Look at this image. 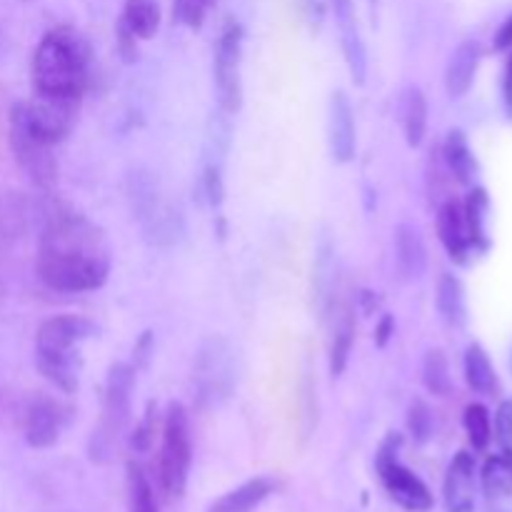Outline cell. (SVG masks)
I'll return each mask as SVG.
<instances>
[{
    "label": "cell",
    "instance_id": "1",
    "mask_svg": "<svg viewBox=\"0 0 512 512\" xmlns=\"http://www.w3.org/2000/svg\"><path fill=\"white\" fill-rule=\"evenodd\" d=\"M35 273L55 293L103 288L110 275V248L103 230L83 215H50L40 233Z\"/></svg>",
    "mask_w": 512,
    "mask_h": 512
},
{
    "label": "cell",
    "instance_id": "2",
    "mask_svg": "<svg viewBox=\"0 0 512 512\" xmlns=\"http://www.w3.org/2000/svg\"><path fill=\"white\" fill-rule=\"evenodd\" d=\"M93 50L70 25H58L40 38L33 53L35 93L55 98H80L88 88Z\"/></svg>",
    "mask_w": 512,
    "mask_h": 512
},
{
    "label": "cell",
    "instance_id": "3",
    "mask_svg": "<svg viewBox=\"0 0 512 512\" xmlns=\"http://www.w3.org/2000/svg\"><path fill=\"white\" fill-rule=\"evenodd\" d=\"M95 333V325L80 315H55L35 335V365L40 375L63 393H75L80 378V345Z\"/></svg>",
    "mask_w": 512,
    "mask_h": 512
},
{
    "label": "cell",
    "instance_id": "4",
    "mask_svg": "<svg viewBox=\"0 0 512 512\" xmlns=\"http://www.w3.org/2000/svg\"><path fill=\"white\" fill-rule=\"evenodd\" d=\"M133 390H135V368L128 363H113L105 380L103 413H100L98 428L90 435L88 453L93 463H108L118 450L125 430L133 415Z\"/></svg>",
    "mask_w": 512,
    "mask_h": 512
},
{
    "label": "cell",
    "instance_id": "5",
    "mask_svg": "<svg viewBox=\"0 0 512 512\" xmlns=\"http://www.w3.org/2000/svg\"><path fill=\"white\" fill-rule=\"evenodd\" d=\"M193 463V443H190L188 410L180 403H170L163 420V440H160L158 478L165 498L180 500L190 478Z\"/></svg>",
    "mask_w": 512,
    "mask_h": 512
},
{
    "label": "cell",
    "instance_id": "6",
    "mask_svg": "<svg viewBox=\"0 0 512 512\" xmlns=\"http://www.w3.org/2000/svg\"><path fill=\"white\" fill-rule=\"evenodd\" d=\"M78 105L80 98H55V95L35 93L33 100L13 105L10 125L28 133L38 143L55 148L73 130Z\"/></svg>",
    "mask_w": 512,
    "mask_h": 512
},
{
    "label": "cell",
    "instance_id": "7",
    "mask_svg": "<svg viewBox=\"0 0 512 512\" xmlns=\"http://www.w3.org/2000/svg\"><path fill=\"white\" fill-rule=\"evenodd\" d=\"M400 435H388L375 455V470L383 483L385 493L408 512H428L433 508V493L428 485L418 478L410 468H405L400 460Z\"/></svg>",
    "mask_w": 512,
    "mask_h": 512
},
{
    "label": "cell",
    "instance_id": "8",
    "mask_svg": "<svg viewBox=\"0 0 512 512\" xmlns=\"http://www.w3.org/2000/svg\"><path fill=\"white\" fill-rule=\"evenodd\" d=\"M243 25L228 20L215 45V90L220 110L235 115L243 108Z\"/></svg>",
    "mask_w": 512,
    "mask_h": 512
},
{
    "label": "cell",
    "instance_id": "9",
    "mask_svg": "<svg viewBox=\"0 0 512 512\" xmlns=\"http://www.w3.org/2000/svg\"><path fill=\"white\" fill-rule=\"evenodd\" d=\"M193 380L203 403L218 405L230 398L235 388V363L228 340L208 338L200 345Z\"/></svg>",
    "mask_w": 512,
    "mask_h": 512
},
{
    "label": "cell",
    "instance_id": "10",
    "mask_svg": "<svg viewBox=\"0 0 512 512\" xmlns=\"http://www.w3.org/2000/svg\"><path fill=\"white\" fill-rule=\"evenodd\" d=\"M70 410L48 395H38L28 403L23 418V433L30 448H50L60 440L65 425H68Z\"/></svg>",
    "mask_w": 512,
    "mask_h": 512
},
{
    "label": "cell",
    "instance_id": "11",
    "mask_svg": "<svg viewBox=\"0 0 512 512\" xmlns=\"http://www.w3.org/2000/svg\"><path fill=\"white\" fill-rule=\"evenodd\" d=\"M10 148H13L15 160H18V165L23 168V173L28 175L38 188H53L55 178H58V163H55L53 158V148L33 140L28 133L15 128V125H10Z\"/></svg>",
    "mask_w": 512,
    "mask_h": 512
},
{
    "label": "cell",
    "instance_id": "12",
    "mask_svg": "<svg viewBox=\"0 0 512 512\" xmlns=\"http://www.w3.org/2000/svg\"><path fill=\"white\" fill-rule=\"evenodd\" d=\"M160 28V8L155 0H125L123 13L118 20L120 50L128 60H133L135 43L150 40Z\"/></svg>",
    "mask_w": 512,
    "mask_h": 512
},
{
    "label": "cell",
    "instance_id": "13",
    "mask_svg": "<svg viewBox=\"0 0 512 512\" xmlns=\"http://www.w3.org/2000/svg\"><path fill=\"white\" fill-rule=\"evenodd\" d=\"M328 138L330 153L338 163H350L355 160L358 150V133H355V113L348 95L343 90H335L330 98V118H328Z\"/></svg>",
    "mask_w": 512,
    "mask_h": 512
},
{
    "label": "cell",
    "instance_id": "14",
    "mask_svg": "<svg viewBox=\"0 0 512 512\" xmlns=\"http://www.w3.org/2000/svg\"><path fill=\"white\" fill-rule=\"evenodd\" d=\"M330 5H333L335 20H338L340 45H343L345 63H348L355 83L363 85L365 73H368V55H365V43L363 38H360L358 20H355L353 0H330Z\"/></svg>",
    "mask_w": 512,
    "mask_h": 512
},
{
    "label": "cell",
    "instance_id": "15",
    "mask_svg": "<svg viewBox=\"0 0 512 512\" xmlns=\"http://www.w3.org/2000/svg\"><path fill=\"white\" fill-rule=\"evenodd\" d=\"M443 500L448 512L475 510V460L470 453H458L445 473Z\"/></svg>",
    "mask_w": 512,
    "mask_h": 512
},
{
    "label": "cell",
    "instance_id": "16",
    "mask_svg": "<svg viewBox=\"0 0 512 512\" xmlns=\"http://www.w3.org/2000/svg\"><path fill=\"white\" fill-rule=\"evenodd\" d=\"M438 235L440 243L445 245L450 258L455 263H465L468 260L470 248V235H468V225H465V215H463V205H458L455 200H448V203L440 205L438 210Z\"/></svg>",
    "mask_w": 512,
    "mask_h": 512
},
{
    "label": "cell",
    "instance_id": "17",
    "mask_svg": "<svg viewBox=\"0 0 512 512\" xmlns=\"http://www.w3.org/2000/svg\"><path fill=\"white\" fill-rule=\"evenodd\" d=\"M428 265V250H425L420 230L403 223L395 228V268L403 280H418Z\"/></svg>",
    "mask_w": 512,
    "mask_h": 512
},
{
    "label": "cell",
    "instance_id": "18",
    "mask_svg": "<svg viewBox=\"0 0 512 512\" xmlns=\"http://www.w3.org/2000/svg\"><path fill=\"white\" fill-rule=\"evenodd\" d=\"M480 45L475 40H463L458 48L453 50L448 60V68H445V88L453 98H463L465 93L473 85L475 73H478L480 65Z\"/></svg>",
    "mask_w": 512,
    "mask_h": 512
},
{
    "label": "cell",
    "instance_id": "19",
    "mask_svg": "<svg viewBox=\"0 0 512 512\" xmlns=\"http://www.w3.org/2000/svg\"><path fill=\"white\" fill-rule=\"evenodd\" d=\"M275 493V483L270 478H253L243 483L240 488L230 490L223 498L213 503L210 512H253L258 510L270 495Z\"/></svg>",
    "mask_w": 512,
    "mask_h": 512
},
{
    "label": "cell",
    "instance_id": "20",
    "mask_svg": "<svg viewBox=\"0 0 512 512\" xmlns=\"http://www.w3.org/2000/svg\"><path fill=\"white\" fill-rule=\"evenodd\" d=\"M400 123H403V133L410 148H420L425 140V130H428V100L420 88H408L403 93Z\"/></svg>",
    "mask_w": 512,
    "mask_h": 512
},
{
    "label": "cell",
    "instance_id": "21",
    "mask_svg": "<svg viewBox=\"0 0 512 512\" xmlns=\"http://www.w3.org/2000/svg\"><path fill=\"white\" fill-rule=\"evenodd\" d=\"M30 205L20 195H0V250L10 248L28 230Z\"/></svg>",
    "mask_w": 512,
    "mask_h": 512
},
{
    "label": "cell",
    "instance_id": "22",
    "mask_svg": "<svg viewBox=\"0 0 512 512\" xmlns=\"http://www.w3.org/2000/svg\"><path fill=\"white\" fill-rule=\"evenodd\" d=\"M445 163H448L455 180L463 185L473 183L475 175H478V160H475L463 130H450L448 133V140H445Z\"/></svg>",
    "mask_w": 512,
    "mask_h": 512
},
{
    "label": "cell",
    "instance_id": "23",
    "mask_svg": "<svg viewBox=\"0 0 512 512\" xmlns=\"http://www.w3.org/2000/svg\"><path fill=\"white\" fill-rule=\"evenodd\" d=\"M435 303H438V313L445 323L453 325V328L465 323V290L453 273L440 275Z\"/></svg>",
    "mask_w": 512,
    "mask_h": 512
},
{
    "label": "cell",
    "instance_id": "24",
    "mask_svg": "<svg viewBox=\"0 0 512 512\" xmlns=\"http://www.w3.org/2000/svg\"><path fill=\"white\" fill-rule=\"evenodd\" d=\"M465 378H468L470 388L480 395H493L498 390V375H495L488 353L480 345H470L465 353Z\"/></svg>",
    "mask_w": 512,
    "mask_h": 512
},
{
    "label": "cell",
    "instance_id": "25",
    "mask_svg": "<svg viewBox=\"0 0 512 512\" xmlns=\"http://www.w3.org/2000/svg\"><path fill=\"white\" fill-rule=\"evenodd\" d=\"M355 340V318L353 310L343 308L338 315V323L333 330V348H330V373L343 375V370L348 368L350 350H353Z\"/></svg>",
    "mask_w": 512,
    "mask_h": 512
},
{
    "label": "cell",
    "instance_id": "26",
    "mask_svg": "<svg viewBox=\"0 0 512 512\" xmlns=\"http://www.w3.org/2000/svg\"><path fill=\"white\" fill-rule=\"evenodd\" d=\"M423 383L438 398H445L453 390V378H450V365L448 358L440 348H433L425 353L423 360Z\"/></svg>",
    "mask_w": 512,
    "mask_h": 512
},
{
    "label": "cell",
    "instance_id": "27",
    "mask_svg": "<svg viewBox=\"0 0 512 512\" xmlns=\"http://www.w3.org/2000/svg\"><path fill=\"white\" fill-rule=\"evenodd\" d=\"M128 505L130 512H158L153 485L143 468L135 463L128 465Z\"/></svg>",
    "mask_w": 512,
    "mask_h": 512
},
{
    "label": "cell",
    "instance_id": "28",
    "mask_svg": "<svg viewBox=\"0 0 512 512\" xmlns=\"http://www.w3.org/2000/svg\"><path fill=\"white\" fill-rule=\"evenodd\" d=\"M485 210H488V195H485L483 188H475L463 205L470 243L475 248H485Z\"/></svg>",
    "mask_w": 512,
    "mask_h": 512
},
{
    "label": "cell",
    "instance_id": "29",
    "mask_svg": "<svg viewBox=\"0 0 512 512\" xmlns=\"http://www.w3.org/2000/svg\"><path fill=\"white\" fill-rule=\"evenodd\" d=\"M465 430H468L470 445H473L478 453H485L493 438V425H490V415L485 410V405L473 403L465 408Z\"/></svg>",
    "mask_w": 512,
    "mask_h": 512
},
{
    "label": "cell",
    "instance_id": "30",
    "mask_svg": "<svg viewBox=\"0 0 512 512\" xmlns=\"http://www.w3.org/2000/svg\"><path fill=\"white\" fill-rule=\"evenodd\" d=\"M483 485L488 495H505L512 490V463L510 455L505 453L503 458H490L483 470Z\"/></svg>",
    "mask_w": 512,
    "mask_h": 512
},
{
    "label": "cell",
    "instance_id": "31",
    "mask_svg": "<svg viewBox=\"0 0 512 512\" xmlns=\"http://www.w3.org/2000/svg\"><path fill=\"white\" fill-rule=\"evenodd\" d=\"M215 0H173V18L190 30L203 28Z\"/></svg>",
    "mask_w": 512,
    "mask_h": 512
},
{
    "label": "cell",
    "instance_id": "32",
    "mask_svg": "<svg viewBox=\"0 0 512 512\" xmlns=\"http://www.w3.org/2000/svg\"><path fill=\"white\" fill-rule=\"evenodd\" d=\"M408 428L418 443H425L433 435V413L423 400H413V405H410Z\"/></svg>",
    "mask_w": 512,
    "mask_h": 512
},
{
    "label": "cell",
    "instance_id": "33",
    "mask_svg": "<svg viewBox=\"0 0 512 512\" xmlns=\"http://www.w3.org/2000/svg\"><path fill=\"white\" fill-rule=\"evenodd\" d=\"M495 435L505 453H512V400H505L495 415Z\"/></svg>",
    "mask_w": 512,
    "mask_h": 512
},
{
    "label": "cell",
    "instance_id": "34",
    "mask_svg": "<svg viewBox=\"0 0 512 512\" xmlns=\"http://www.w3.org/2000/svg\"><path fill=\"white\" fill-rule=\"evenodd\" d=\"M153 435H155V405H148V413H145L143 423L135 428L133 433V448L135 450H148L150 443H153Z\"/></svg>",
    "mask_w": 512,
    "mask_h": 512
},
{
    "label": "cell",
    "instance_id": "35",
    "mask_svg": "<svg viewBox=\"0 0 512 512\" xmlns=\"http://www.w3.org/2000/svg\"><path fill=\"white\" fill-rule=\"evenodd\" d=\"M393 333H395V320L390 318V315H385V318L378 323V328H375V343H378V348H385Z\"/></svg>",
    "mask_w": 512,
    "mask_h": 512
},
{
    "label": "cell",
    "instance_id": "36",
    "mask_svg": "<svg viewBox=\"0 0 512 512\" xmlns=\"http://www.w3.org/2000/svg\"><path fill=\"white\" fill-rule=\"evenodd\" d=\"M510 45H512V15L505 20L503 25H500L498 33H495V48L505 50V48H510Z\"/></svg>",
    "mask_w": 512,
    "mask_h": 512
},
{
    "label": "cell",
    "instance_id": "37",
    "mask_svg": "<svg viewBox=\"0 0 512 512\" xmlns=\"http://www.w3.org/2000/svg\"><path fill=\"white\" fill-rule=\"evenodd\" d=\"M148 355H150V333H145L140 338V343L135 345V360H143V365H148Z\"/></svg>",
    "mask_w": 512,
    "mask_h": 512
},
{
    "label": "cell",
    "instance_id": "38",
    "mask_svg": "<svg viewBox=\"0 0 512 512\" xmlns=\"http://www.w3.org/2000/svg\"><path fill=\"white\" fill-rule=\"evenodd\" d=\"M505 108L512 115V58L508 60V73H505Z\"/></svg>",
    "mask_w": 512,
    "mask_h": 512
},
{
    "label": "cell",
    "instance_id": "39",
    "mask_svg": "<svg viewBox=\"0 0 512 512\" xmlns=\"http://www.w3.org/2000/svg\"><path fill=\"white\" fill-rule=\"evenodd\" d=\"M305 3H308L310 13H323V0H305Z\"/></svg>",
    "mask_w": 512,
    "mask_h": 512
}]
</instances>
